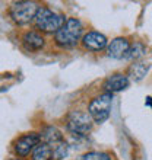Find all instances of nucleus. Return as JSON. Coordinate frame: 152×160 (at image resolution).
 <instances>
[{
    "mask_svg": "<svg viewBox=\"0 0 152 160\" xmlns=\"http://www.w3.org/2000/svg\"><path fill=\"white\" fill-rule=\"evenodd\" d=\"M40 138H41V143L50 144V146H54V144L63 141L64 137L62 134V131L54 125H47L44 127L41 131H40Z\"/></svg>",
    "mask_w": 152,
    "mask_h": 160,
    "instance_id": "nucleus-11",
    "label": "nucleus"
},
{
    "mask_svg": "<svg viewBox=\"0 0 152 160\" xmlns=\"http://www.w3.org/2000/svg\"><path fill=\"white\" fill-rule=\"evenodd\" d=\"M32 160H54L53 147L50 144L40 143L32 152Z\"/></svg>",
    "mask_w": 152,
    "mask_h": 160,
    "instance_id": "nucleus-13",
    "label": "nucleus"
},
{
    "mask_svg": "<svg viewBox=\"0 0 152 160\" xmlns=\"http://www.w3.org/2000/svg\"><path fill=\"white\" fill-rule=\"evenodd\" d=\"M84 37V25L78 18H68L63 26L54 34V44L62 50L75 48Z\"/></svg>",
    "mask_w": 152,
    "mask_h": 160,
    "instance_id": "nucleus-1",
    "label": "nucleus"
},
{
    "mask_svg": "<svg viewBox=\"0 0 152 160\" xmlns=\"http://www.w3.org/2000/svg\"><path fill=\"white\" fill-rule=\"evenodd\" d=\"M21 41L28 51H41L46 47L44 35L35 29H30V31H26V32H24Z\"/></svg>",
    "mask_w": 152,
    "mask_h": 160,
    "instance_id": "nucleus-10",
    "label": "nucleus"
},
{
    "mask_svg": "<svg viewBox=\"0 0 152 160\" xmlns=\"http://www.w3.org/2000/svg\"><path fill=\"white\" fill-rule=\"evenodd\" d=\"M80 44L86 51L98 52V51H102L104 48H107L108 39H107L106 35L98 32V31H88L86 34H84V37L80 39Z\"/></svg>",
    "mask_w": 152,
    "mask_h": 160,
    "instance_id": "nucleus-7",
    "label": "nucleus"
},
{
    "mask_svg": "<svg viewBox=\"0 0 152 160\" xmlns=\"http://www.w3.org/2000/svg\"><path fill=\"white\" fill-rule=\"evenodd\" d=\"M130 84V80H129V76L123 74V73H114L111 76H108L104 83H102V89L104 92L107 93H117L122 92V90H126Z\"/></svg>",
    "mask_w": 152,
    "mask_h": 160,
    "instance_id": "nucleus-8",
    "label": "nucleus"
},
{
    "mask_svg": "<svg viewBox=\"0 0 152 160\" xmlns=\"http://www.w3.org/2000/svg\"><path fill=\"white\" fill-rule=\"evenodd\" d=\"M149 68H151V64L145 63V61H135L129 67V76H130L132 80L135 82H140L146 74H148Z\"/></svg>",
    "mask_w": 152,
    "mask_h": 160,
    "instance_id": "nucleus-12",
    "label": "nucleus"
},
{
    "mask_svg": "<svg viewBox=\"0 0 152 160\" xmlns=\"http://www.w3.org/2000/svg\"><path fill=\"white\" fill-rule=\"evenodd\" d=\"M145 105H148V106H151V108H152V98H151V96L146 98V101H145Z\"/></svg>",
    "mask_w": 152,
    "mask_h": 160,
    "instance_id": "nucleus-17",
    "label": "nucleus"
},
{
    "mask_svg": "<svg viewBox=\"0 0 152 160\" xmlns=\"http://www.w3.org/2000/svg\"><path fill=\"white\" fill-rule=\"evenodd\" d=\"M94 121L88 111L85 109H72L66 118V130L73 135H86L92 131Z\"/></svg>",
    "mask_w": 152,
    "mask_h": 160,
    "instance_id": "nucleus-4",
    "label": "nucleus"
},
{
    "mask_svg": "<svg viewBox=\"0 0 152 160\" xmlns=\"http://www.w3.org/2000/svg\"><path fill=\"white\" fill-rule=\"evenodd\" d=\"M9 160H18V159H9Z\"/></svg>",
    "mask_w": 152,
    "mask_h": 160,
    "instance_id": "nucleus-18",
    "label": "nucleus"
},
{
    "mask_svg": "<svg viewBox=\"0 0 152 160\" xmlns=\"http://www.w3.org/2000/svg\"><path fill=\"white\" fill-rule=\"evenodd\" d=\"M66 22V18L56 13L47 6H40L34 19V25L41 34H56Z\"/></svg>",
    "mask_w": 152,
    "mask_h": 160,
    "instance_id": "nucleus-2",
    "label": "nucleus"
},
{
    "mask_svg": "<svg viewBox=\"0 0 152 160\" xmlns=\"http://www.w3.org/2000/svg\"><path fill=\"white\" fill-rule=\"evenodd\" d=\"M41 143L40 138V132L31 131V132H25V134L19 135L15 143H13V150L19 157H25L30 153L34 152V148L37 147L38 144Z\"/></svg>",
    "mask_w": 152,
    "mask_h": 160,
    "instance_id": "nucleus-6",
    "label": "nucleus"
},
{
    "mask_svg": "<svg viewBox=\"0 0 152 160\" xmlns=\"http://www.w3.org/2000/svg\"><path fill=\"white\" fill-rule=\"evenodd\" d=\"M145 54H146V47L142 42H135V44H130V48H129L126 58L139 61V58H142Z\"/></svg>",
    "mask_w": 152,
    "mask_h": 160,
    "instance_id": "nucleus-14",
    "label": "nucleus"
},
{
    "mask_svg": "<svg viewBox=\"0 0 152 160\" xmlns=\"http://www.w3.org/2000/svg\"><path fill=\"white\" fill-rule=\"evenodd\" d=\"M51 147H53V156H54V160H62L69 154V144L66 143V140L54 144V146H51Z\"/></svg>",
    "mask_w": 152,
    "mask_h": 160,
    "instance_id": "nucleus-15",
    "label": "nucleus"
},
{
    "mask_svg": "<svg viewBox=\"0 0 152 160\" xmlns=\"http://www.w3.org/2000/svg\"><path fill=\"white\" fill-rule=\"evenodd\" d=\"M111 105H113V95L102 92L94 96L88 103V114L91 115L94 124H102L110 118Z\"/></svg>",
    "mask_w": 152,
    "mask_h": 160,
    "instance_id": "nucleus-3",
    "label": "nucleus"
},
{
    "mask_svg": "<svg viewBox=\"0 0 152 160\" xmlns=\"http://www.w3.org/2000/svg\"><path fill=\"white\" fill-rule=\"evenodd\" d=\"M80 160H113V157L106 152H88Z\"/></svg>",
    "mask_w": 152,
    "mask_h": 160,
    "instance_id": "nucleus-16",
    "label": "nucleus"
},
{
    "mask_svg": "<svg viewBox=\"0 0 152 160\" xmlns=\"http://www.w3.org/2000/svg\"><path fill=\"white\" fill-rule=\"evenodd\" d=\"M129 48H130L129 39L124 38V37H118V38H114L111 42H108L107 54H108V57H111L114 60H123L127 57Z\"/></svg>",
    "mask_w": 152,
    "mask_h": 160,
    "instance_id": "nucleus-9",
    "label": "nucleus"
},
{
    "mask_svg": "<svg viewBox=\"0 0 152 160\" xmlns=\"http://www.w3.org/2000/svg\"><path fill=\"white\" fill-rule=\"evenodd\" d=\"M38 9L37 2H15L9 9V15L16 25H28L34 22Z\"/></svg>",
    "mask_w": 152,
    "mask_h": 160,
    "instance_id": "nucleus-5",
    "label": "nucleus"
}]
</instances>
